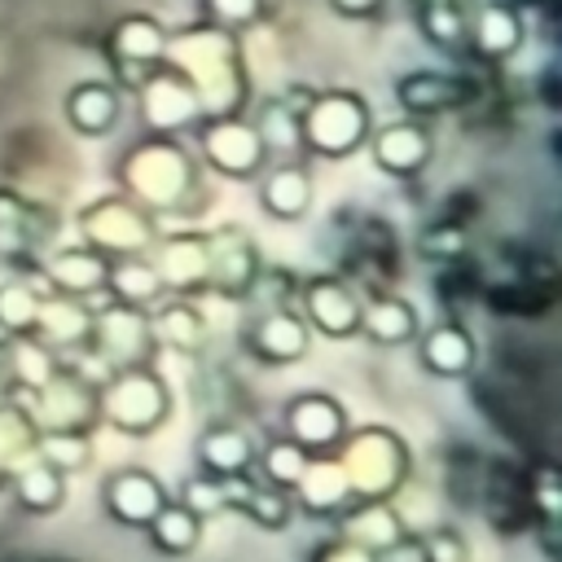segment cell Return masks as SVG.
Returning a JSON list of instances; mask_svg holds the SVG:
<instances>
[{"instance_id": "cell-4", "label": "cell", "mask_w": 562, "mask_h": 562, "mask_svg": "<svg viewBox=\"0 0 562 562\" xmlns=\"http://www.w3.org/2000/svg\"><path fill=\"white\" fill-rule=\"evenodd\" d=\"M338 452V465L347 474V487H351V501H386L395 492V483L404 479V443L391 435V430H360L334 448Z\"/></svg>"}, {"instance_id": "cell-22", "label": "cell", "mask_w": 562, "mask_h": 562, "mask_svg": "<svg viewBox=\"0 0 562 562\" xmlns=\"http://www.w3.org/2000/svg\"><path fill=\"white\" fill-rule=\"evenodd\" d=\"M465 40L474 44L479 57L501 61L522 44V13L514 4H505V0H492L465 22Z\"/></svg>"}, {"instance_id": "cell-19", "label": "cell", "mask_w": 562, "mask_h": 562, "mask_svg": "<svg viewBox=\"0 0 562 562\" xmlns=\"http://www.w3.org/2000/svg\"><path fill=\"white\" fill-rule=\"evenodd\" d=\"M417 356H422V364L435 378H465L474 369V360H479V347H474V338H470L465 325L439 321V325H430L417 338Z\"/></svg>"}, {"instance_id": "cell-15", "label": "cell", "mask_w": 562, "mask_h": 562, "mask_svg": "<svg viewBox=\"0 0 562 562\" xmlns=\"http://www.w3.org/2000/svg\"><path fill=\"white\" fill-rule=\"evenodd\" d=\"M101 501L119 527H149V518L167 501V487L149 470H114L101 487Z\"/></svg>"}, {"instance_id": "cell-29", "label": "cell", "mask_w": 562, "mask_h": 562, "mask_svg": "<svg viewBox=\"0 0 562 562\" xmlns=\"http://www.w3.org/2000/svg\"><path fill=\"white\" fill-rule=\"evenodd\" d=\"M88 329H92V312L79 303V299H66V294H53L44 299L40 294V316H35V338H44V347L61 351L70 342H88Z\"/></svg>"}, {"instance_id": "cell-42", "label": "cell", "mask_w": 562, "mask_h": 562, "mask_svg": "<svg viewBox=\"0 0 562 562\" xmlns=\"http://www.w3.org/2000/svg\"><path fill=\"white\" fill-rule=\"evenodd\" d=\"M461 246H465V237H461V228H452V224H439V228H426V233H422V250H426L430 259H452V255H461Z\"/></svg>"}, {"instance_id": "cell-31", "label": "cell", "mask_w": 562, "mask_h": 562, "mask_svg": "<svg viewBox=\"0 0 562 562\" xmlns=\"http://www.w3.org/2000/svg\"><path fill=\"white\" fill-rule=\"evenodd\" d=\"M149 329H154V342H167L176 351H198L202 338H206V316L184 299H162L154 303V316H149Z\"/></svg>"}, {"instance_id": "cell-23", "label": "cell", "mask_w": 562, "mask_h": 562, "mask_svg": "<svg viewBox=\"0 0 562 562\" xmlns=\"http://www.w3.org/2000/svg\"><path fill=\"white\" fill-rule=\"evenodd\" d=\"M123 114V101H119V88L114 83H101V79H83L66 92V119L79 136H105Z\"/></svg>"}, {"instance_id": "cell-11", "label": "cell", "mask_w": 562, "mask_h": 562, "mask_svg": "<svg viewBox=\"0 0 562 562\" xmlns=\"http://www.w3.org/2000/svg\"><path fill=\"white\" fill-rule=\"evenodd\" d=\"M360 299L351 285H342L338 277H312L303 285V321L307 329L325 334V338H351L360 334Z\"/></svg>"}, {"instance_id": "cell-27", "label": "cell", "mask_w": 562, "mask_h": 562, "mask_svg": "<svg viewBox=\"0 0 562 562\" xmlns=\"http://www.w3.org/2000/svg\"><path fill=\"white\" fill-rule=\"evenodd\" d=\"M198 461H202V474L233 479L255 465V443L241 426H211L198 435Z\"/></svg>"}, {"instance_id": "cell-24", "label": "cell", "mask_w": 562, "mask_h": 562, "mask_svg": "<svg viewBox=\"0 0 562 562\" xmlns=\"http://www.w3.org/2000/svg\"><path fill=\"white\" fill-rule=\"evenodd\" d=\"M290 496H299V505L307 514H342L351 505V487H347V474H342L338 457L334 452L329 457H312Z\"/></svg>"}, {"instance_id": "cell-32", "label": "cell", "mask_w": 562, "mask_h": 562, "mask_svg": "<svg viewBox=\"0 0 562 562\" xmlns=\"http://www.w3.org/2000/svg\"><path fill=\"white\" fill-rule=\"evenodd\" d=\"M149 540H154V549L158 553H171V558H184V553H193L198 549V540H202V518L193 514V509H184L180 501H162V509L149 518Z\"/></svg>"}, {"instance_id": "cell-9", "label": "cell", "mask_w": 562, "mask_h": 562, "mask_svg": "<svg viewBox=\"0 0 562 562\" xmlns=\"http://www.w3.org/2000/svg\"><path fill=\"white\" fill-rule=\"evenodd\" d=\"M136 97H140V114L154 136H176L180 127L202 119V101L176 66H154L149 79L136 88Z\"/></svg>"}, {"instance_id": "cell-10", "label": "cell", "mask_w": 562, "mask_h": 562, "mask_svg": "<svg viewBox=\"0 0 562 562\" xmlns=\"http://www.w3.org/2000/svg\"><path fill=\"white\" fill-rule=\"evenodd\" d=\"M97 426V386L61 369L35 386V430H92Z\"/></svg>"}, {"instance_id": "cell-36", "label": "cell", "mask_w": 562, "mask_h": 562, "mask_svg": "<svg viewBox=\"0 0 562 562\" xmlns=\"http://www.w3.org/2000/svg\"><path fill=\"white\" fill-rule=\"evenodd\" d=\"M307 461H312V457H307L299 443H290V439L281 435V439H272V443L259 452V479L272 483V487H281V492H294V483L303 479Z\"/></svg>"}, {"instance_id": "cell-33", "label": "cell", "mask_w": 562, "mask_h": 562, "mask_svg": "<svg viewBox=\"0 0 562 562\" xmlns=\"http://www.w3.org/2000/svg\"><path fill=\"white\" fill-rule=\"evenodd\" d=\"M13 492H18V505H22V509H31V514H48V509H57L61 496H66V474L53 470L48 461L31 457V461L13 474Z\"/></svg>"}, {"instance_id": "cell-8", "label": "cell", "mask_w": 562, "mask_h": 562, "mask_svg": "<svg viewBox=\"0 0 562 562\" xmlns=\"http://www.w3.org/2000/svg\"><path fill=\"white\" fill-rule=\"evenodd\" d=\"M281 426H285V439L299 443L307 457H329L351 430L347 408L325 391H303V395L285 400Z\"/></svg>"}, {"instance_id": "cell-30", "label": "cell", "mask_w": 562, "mask_h": 562, "mask_svg": "<svg viewBox=\"0 0 562 562\" xmlns=\"http://www.w3.org/2000/svg\"><path fill=\"white\" fill-rule=\"evenodd\" d=\"M360 334H369L378 347H400L417 338V307L400 294H378L360 307Z\"/></svg>"}, {"instance_id": "cell-17", "label": "cell", "mask_w": 562, "mask_h": 562, "mask_svg": "<svg viewBox=\"0 0 562 562\" xmlns=\"http://www.w3.org/2000/svg\"><path fill=\"white\" fill-rule=\"evenodd\" d=\"M395 101L408 110V119L417 114H443L470 101V83L443 70H408L395 79Z\"/></svg>"}, {"instance_id": "cell-18", "label": "cell", "mask_w": 562, "mask_h": 562, "mask_svg": "<svg viewBox=\"0 0 562 562\" xmlns=\"http://www.w3.org/2000/svg\"><path fill=\"white\" fill-rule=\"evenodd\" d=\"M105 268H110V259L92 246H61L44 259V277L53 281V294H66V299L101 294L105 290Z\"/></svg>"}, {"instance_id": "cell-38", "label": "cell", "mask_w": 562, "mask_h": 562, "mask_svg": "<svg viewBox=\"0 0 562 562\" xmlns=\"http://www.w3.org/2000/svg\"><path fill=\"white\" fill-rule=\"evenodd\" d=\"M417 22H422V31H426L439 48H461V44H465V13H461V4H452V0H426L422 13H417Z\"/></svg>"}, {"instance_id": "cell-7", "label": "cell", "mask_w": 562, "mask_h": 562, "mask_svg": "<svg viewBox=\"0 0 562 562\" xmlns=\"http://www.w3.org/2000/svg\"><path fill=\"white\" fill-rule=\"evenodd\" d=\"M97 356L114 369H136V364H149L154 356V329H149V312L140 307H127V303H105L101 312H92V329H88Z\"/></svg>"}, {"instance_id": "cell-35", "label": "cell", "mask_w": 562, "mask_h": 562, "mask_svg": "<svg viewBox=\"0 0 562 562\" xmlns=\"http://www.w3.org/2000/svg\"><path fill=\"white\" fill-rule=\"evenodd\" d=\"M35 457L48 461L61 474H75L88 465V430H35Z\"/></svg>"}, {"instance_id": "cell-34", "label": "cell", "mask_w": 562, "mask_h": 562, "mask_svg": "<svg viewBox=\"0 0 562 562\" xmlns=\"http://www.w3.org/2000/svg\"><path fill=\"white\" fill-rule=\"evenodd\" d=\"M250 123H255V132H259V140H263L268 154H294V149H303V136H299V105H294L290 92H285L281 101H268V105L259 110V119H250Z\"/></svg>"}, {"instance_id": "cell-45", "label": "cell", "mask_w": 562, "mask_h": 562, "mask_svg": "<svg viewBox=\"0 0 562 562\" xmlns=\"http://www.w3.org/2000/svg\"><path fill=\"white\" fill-rule=\"evenodd\" d=\"M382 4H386V0H329V9H334V13H342V18H351V22L373 18Z\"/></svg>"}, {"instance_id": "cell-20", "label": "cell", "mask_w": 562, "mask_h": 562, "mask_svg": "<svg viewBox=\"0 0 562 562\" xmlns=\"http://www.w3.org/2000/svg\"><path fill=\"white\" fill-rule=\"evenodd\" d=\"M110 57L114 61H132V66H162L167 61V48H171V35L145 18V13H127L110 26V40H105Z\"/></svg>"}, {"instance_id": "cell-3", "label": "cell", "mask_w": 562, "mask_h": 562, "mask_svg": "<svg viewBox=\"0 0 562 562\" xmlns=\"http://www.w3.org/2000/svg\"><path fill=\"white\" fill-rule=\"evenodd\" d=\"M167 413L171 395L149 364L114 369L110 382L97 386V422H110L123 435H149L167 422Z\"/></svg>"}, {"instance_id": "cell-41", "label": "cell", "mask_w": 562, "mask_h": 562, "mask_svg": "<svg viewBox=\"0 0 562 562\" xmlns=\"http://www.w3.org/2000/svg\"><path fill=\"white\" fill-rule=\"evenodd\" d=\"M422 549H426V562H470V549H465V540L452 527L426 531L422 536Z\"/></svg>"}, {"instance_id": "cell-6", "label": "cell", "mask_w": 562, "mask_h": 562, "mask_svg": "<svg viewBox=\"0 0 562 562\" xmlns=\"http://www.w3.org/2000/svg\"><path fill=\"white\" fill-rule=\"evenodd\" d=\"M79 233H83V246L101 250L105 259L149 255V246H154V215L140 211L132 198H105V202H92L79 215Z\"/></svg>"}, {"instance_id": "cell-40", "label": "cell", "mask_w": 562, "mask_h": 562, "mask_svg": "<svg viewBox=\"0 0 562 562\" xmlns=\"http://www.w3.org/2000/svg\"><path fill=\"white\" fill-rule=\"evenodd\" d=\"M206 13L220 31H237V26H250L259 22L263 13V0H206Z\"/></svg>"}, {"instance_id": "cell-25", "label": "cell", "mask_w": 562, "mask_h": 562, "mask_svg": "<svg viewBox=\"0 0 562 562\" xmlns=\"http://www.w3.org/2000/svg\"><path fill=\"white\" fill-rule=\"evenodd\" d=\"M259 206L272 220H303L312 211V176L299 162H277L259 180Z\"/></svg>"}, {"instance_id": "cell-39", "label": "cell", "mask_w": 562, "mask_h": 562, "mask_svg": "<svg viewBox=\"0 0 562 562\" xmlns=\"http://www.w3.org/2000/svg\"><path fill=\"white\" fill-rule=\"evenodd\" d=\"M176 501L184 509H193L198 518H211V514H224L228 509V487L215 474H193V479H184V487H180Z\"/></svg>"}, {"instance_id": "cell-43", "label": "cell", "mask_w": 562, "mask_h": 562, "mask_svg": "<svg viewBox=\"0 0 562 562\" xmlns=\"http://www.w3.org/2000/svg\"><path fill=\"white\" fill-rule=\"evenodd\" d=\"M312 562H378V553H369V549H360V544H351V540H325L316 553H312Z\"/></svg>"}, {"instance_id": "cell-28", "label": "cell", "mask_w": 562, "mask_h": 562, "mask_svg": "<svg viewBox=\"0 0 562 562\" xmlns=\"http://www.w3.org/2000/svg\"><path fill=\"white\" fill-rule=\"evenodd\" d=\"M400 536H404V522L386 501H351L342 509V540H351L369 553H382Z\"/></svg>"}, {"instance_id": "cell-5", "label": "cell", "mask_w": 562, "mask_h": 562, "mask_svg": "<svg viewBox=\"0 0 562 562\" xmlns=\"http://www.w3.org/2000/svg\"><path fill=\"white\" fill-rule=\"evenodd\" d=\"M198 149H202L206 167L228 176V180H250L268 162V149H263L255 123L241 119L237 110L233 114H206L198 127Z\"/></svg>"}, {"instance_id": "cell-16", "label": "cell", "mask_w": 562, "mask_h": 562, "mask_svg": "<svg viewBox=\"0 0 562 562\" xmlns=\"http://www.w3.org/2000/svg\"><path fill=\"white\" fill-rule=\"evenodd\" d=\"M149 250H154L149 263L158 268V277H162L167 290H176V294L206 290V237H198V233H180V237L154 241Z\"/></svg>"}, {"instance_id": "cell-14", "label": "cell", "mask_w": 562, "mask_h": 562, "mask_svg": "<svg viewBox=\"0 0 562 562\" xmlns=\"http://www.w3.org/2000/svg\"><path fill=\"white\" fill-rule=\"evenodd\" d=\"M246 347H250V356H259V360H268V364H294V360L307 356L312 329H307V321H303L299 312L268 307V312H259V316L250 321Z\"/></svg>"}, {"instance_id": "cell-21", "label": "cell", "mask_w": 562, "mask_h": 562, "mask_svg": "<svg viewBox=\"0 0 562 562\" xmlns=\"http://www.w3.org/2000/svg\"><path fill=\"white\" fill-rule=\"evenodd\" d=\"M105 294L114 303H127V307L149 312L154 303L167 299V285H162L158 268L149 263V255H119L105 268Z\"/></svg>"}, {"instance_id": "cell-26", "label": "cell", "mask_w": 562, "mask_h": 562, "mask_svg": "<svg viewBox=\"0 0 562 562\" xmlns=\"http://www.w3.org/2000/svg\"><path fill=\"white\" fill-rule=\"evenodd\" d=\"M224 487H228V509H241L255 527L281 531V527L290 522V492H281V487H272V483H263V479L250 483V470L224 479Z\"/></svg>"}, {"instance_id": "cell-44", "label": "cell", "mask_w": 562, "mask_h": 562, "mask_svg": "<svg viewBox=\"0 0 562 562\" xmlns=\"http://www.w3.org/2000/svg\"><path fill=\"white\" fill-rule=\"evenodd\" d=\"M378 562H426V549H422V536H400L395 544H386L382 553H378Z\"/></svg>"}, {"instance_id": "cell-2", "label": "cell", "mask_w": 562, "mask_h": 562, "mask_svg": "<svg viewBox=\"0 0 562 562\" xmlns=\"http://www.w3.org/2000/svg\"><path fill=\"white\" fill-rule=\"evenodd\" d=\"M373 132L369 105L360 92L347 88H329V92H312V101L299 110V136L307 154L321 158H347L356 154Z\"/></svg>"}, {"instance_id": "cell-13", "label": "cell", "mask_w": 562, "mask_h": 562, "mask_svg": "<svg viewBox=\"0 0 562 562\" xmlns=\"http://www.w3.org/2000/svg\"><path fill=\"white\" fill-rule=\"evenodd\" d=\"M255 272H259V259H255V246L241 228L206 233V290L246 294L255 285Z\"/></svg>"}, {"instance_id": "cell-1", "label": "cell", "mask_w": 562, "mask_h": 562, "mask_svg": "<svg viewBox=\"0 0 562 562\" xmlns=\"http://www.w3.org/2000/svg\"><path fill=\"white\" fill-rule=\"evenodd\" d=\"M119 176L140 211H176L184 202V193L193 189V162L184 158V149L171 136L140 140L123 158Z\"/></svg>"}, {"instance_id": "cell-37", "label": "cell", "mask_w": 562, "mask_h": 562, "mask_svg": "<svg viewBox=\"0 0 562 562\" xmlns=\"http://www.w3.org/2000/svg\"><path fill=\"white\" fill-rule=\"evenodd\" d=\"M35 316H40V294L35 285L26 281H4L0 285V329L13 334V338H26L35 329Z\"/></svg>"}, {"instance_id": "cell-12", "label": "cell", "mask_w": 562, "mask_h": 562, "mask_svg": "<svg viewBox=\"0 0 562 562\" xmlns=\"http://www.w3.org/2000/svg\"><path fill=\"white\" fill-rule=\"evenodd\" d=\"M369 154H373V167L386 171V176H417L426 162H430V127L417 123V119H400V123H386L378 132H369Z\"/></svg>"}]
</instances>
